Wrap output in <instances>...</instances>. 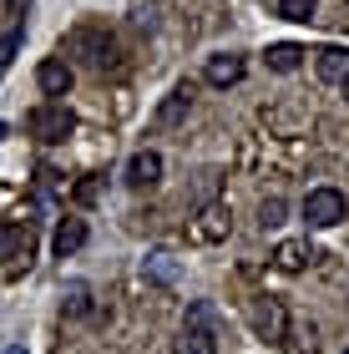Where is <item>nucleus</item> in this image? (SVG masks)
<instances>
[{
    "instance_id": "f257e3e1",
    "label": "nucleus",
    "mask_w": 349,
    "mask_h": 354,
    "mask_svg": "<svg viewBox=\"0 0 349 354\" xmlns=\"http://www.w3.org/2000/svg\"><path fill=\"white\" fill-rule=\"evenodd\" d=\"M172 354H218V334H213V309L208 304H193L187 309L182 334L172 339Z\"/></svg>"
},
{
    "instance_id": "f03ea898",
    "label": "nucleus",
    "mask_w": 349,
    "mask_h": 354,
    "mask_svg": "<svg viewBox=\"0 0 349 354\" xmlns=\"http://www.w3.org/2000/svg\"><path fill=\"white\" fill-rule=\"evenodd\" d=\"M349 218V198L339 187H314L304 198V223L309 228H334V223Z\"/></svg>"
},
{
    "instance_id": "7ed1b4c3",
    "label": "nucleus",
    "mask_w": 349,
    "mask_h": 354,
    "mask_svg": "<svg viewBox=\"0 0 349 354\" xmlns=\"http://www.w3.org/2000/svg\"><path fill=\"white\" fill-rule=\"evenodd\" d=\"M76 132V117L66 106H56V102H46L30 111V137H41V142H66Z\"/></svg>"
},
{
    "instance_id": "20e7f679",
    "label": "nucleus",
    "mask_w": 349,
    "mask_h": 354,
    "mask_svg": "<svg viewBox=\"0 0 349 354\" xmlns=\"http://www.w3.org/2000/svg\"><path fill=\"white\" fill-rule=\"evenodd\" d=\"M248 324H253V334H258V339L279 344L283 329H289V314H283L279 299H253V304H248Z\"/></svg>"
},
{
    "instance_id": "39448f33",
    "label": "nucleus",
    "mask_w": 349,
    "mask_h": 354,
    "mask_svg": "<svg viewBox=\"0 0 349 354\" xmlns=\"http://www.w3.org/2000/svg\"><path fill=\"white\" fill-rule=\"evenodd\" d=\"M228 228H233L228 207L223 203H202V213L187 223V238H193V243H218V238H228Z\"/></svg>"
},
{
    "instance_id": "423d86ee",
    "label": "nucleus",
    "mask_w": 349,
    "mask_h": 354,
    "mask_svg": "<svg viewBox=\"0 0 349 354\" xmlns=\"http://www.w3.org/2000/svg\"><path fill=\"white\" fill-rule=\"evenodd\" d=\"M71 46H82V51H86V61H91L97 71L117 66V41L106 36V30H97V26H82V30L71 36Z\"/></svg>"
},
{
    "instance_id": "0eeeda50",
    "label": "nucleus",
    "mask_w": 349,
    "mask_h": 354,
    "mask_svg": "<svg viewBox=\"0 0 349 354\" xmlns=\"http://www.w3.org/2000/svg\"><path fill=\"white\" fill-rule=\"evenodd\" d=\"M126 183H132V187H157V183H162V152H137L132 157V162H126Z\"/></svg>"
},
{
    "instance_id": "6e6552de",
    "label": "nucleus",
    "mask_w": 349,
    "mask_h": 354,
    "mask_svg": "<svg viewBox=\"0 0 349 354\" xmlns=\"http://www.w3.org/2000/svg\"><path fill=\"white\" fill-rule=\"evenodd\" d=\"M314 259H319V253H314V248L304 243V238H283V243L274 248V263H279L283 273H304Z\"/></svg>"
},
{
    "instance_id": "1a4fd4ad",
    "label": "nucleus",
    "mask_w": 349,
    "mask_h": 354,
    "mask_svg": "<svg viewBox=\"0 0 349 354\" xmlns=\"http://www.w3.org/2000/svg\"><path fill=\"white\" fill-rule=\"evenodd\" d=\"M243 71H248V66H243V56H233V51H228V56H213L202 76H208V86L228 91V86H238V82H243Z\"/></svg>"
},
{
    "instance_id": "9d476101",
    "label": "nucleus",
    "mask_w": 349,
    "mask_h": 354,
    "mask_svg": "<svg viewBox=\"0 0 349 354\" xmlns=\"http://www.w3.org/2000/svg\"><path fill=\"white\" fill-rule=\"evenodd\" d=\"M36 82H41V91H46V96H66V91H71V82H76V71L66 66V61H56V56H51V61H41Z\"/></svg>"
},
{
    "instance_id": "9b49d317",
    "label": "nucleus",
    "mask_w": 349,
    "mask_h": 354,
    "mask_svg": "<svg viewBox=\"0 0 349 354\" xmlns=\"http://www.w3.org/2000/svg\"><path fill=\"white\" fill-rule=\"evenodd\" d=\"M26 253H30V233L21 228V223H0V263L26 259Z\"/></svg>"
},
{
    "instance_id": "f8f14e48",
    "label": "nucleus",
    "mask_w": 349,
    "mask_h": 354,
    "mask_svg": "<svg viewBox=\"0 0 349 354\" xmlns=\"http://www.w3.org/2000/svg\"><path fill=\"white\" fill-rule=\"evenodd\" d=\"M187 106H193V86H172L167 102L157 106V122H162V127H178V122L187 117Z\"/></svg>"
},
{
    "instance_id": "ddd939ff",
    "label": "nucleus",
    "mask_w": 349,
    "mask_h": 354,
    "mask_svg": "<svg viewBox=\"0 0 349 354\" xmlns=\"http://www.w3.org/2000/svg\"><path fill=\"white\" fill-rule=\"evenodd\" d=\"M319 76L324 82H344L349 76V46H324L319 51Z\"/></svg>"
},
{
    "instance_id": "4468645a",
    "label": "nucleus",
    "mask_w": 349,
    "mask_h": 354,
    "mask_svg": "<svg viewBox=\"0 0 349 354\" xmlns=\"http://www.w3.org/2000/svg\"><path fill=\"white\" fill-rule=\"evenodd\" d=\"M268 71H283V76H289V71H299V61H304V46H294V41H279V46H268Z\"/></svg>"
},
{
    "instance_id": "2eb2a0df",
    "label": "nucleus",
    "mask_w": 349,
    "mask_h": 354,
    "mask_svg": "<svg viewBox=\"0 0 349 354\" xmlns=\"http://www.w3.org/2000/svg\"><path fill=\"white\" fill-rule=\"evenodd\" d=\"M283 354H319V339H314V324H294L283 329Z\"/></svg>"
},
{
    "instance_id": "dca6fc26",
    "label": "nucleus",
    "mask_w": 349,
    "mask_h": 354,
    "mask_svg": "<svg viewBox=\"0 0 349 354\" xmlns=\"http://www.w3.org/2000/svg\"><path fill=\"white\" fill-rule=\"evenodd\" d=\"M82 243H86V223H82V218H66V223L56 228V259H66V253H76Z\"/></svg>"
},
{
    "instance_id": "f3484780",
    "label": "nucleus",
    "mask_w": 349,
    "mask_h": 354,
    "mask_svg": "<svg viewBox=\"0 0 349 354\" xmlns=\"http://www.w3.org/2000/svg\"><path fill=\"white\" fill-rule=\"evenodd\" d=\"M86 309H91V288H86V283H71L66 299H61V314H66V319H82Z\"/></svg>"
},
{
    "instance_id": "a211bd4d",
    "label": "nucleus",
    "mask_w": 349,
    "mask_h": 354,
    "mask_svg": "<svg viewBox=\"0 0 349 354\" xmlns=\"http://www.w3.org/2000/svg\"><path fill=\"white\" fill-rule=\"evenodd\" d=\"M279 15L304 26V21H314V0H279Z\"/></svg>"
},
{
    "instance_id": "6ab92c4d",
    "label": "nucleus",
    "mask_w": 349,
    "mask_h": 354,
    "mask_svg": "<svg viewBox=\"0 0 349 354\" xmlns=\"http://www.w3.org/2000/svg\"><path fill=\"white\" fill-rule=\"evenodd\" d=\"M283 213H289V203H283V198H268V203L258 207V223H263V228H279Z\"/></svg>"
},
{
    "instance_id": "aec40b11",
    "label": "nucleus",
    "mask_w": 349,
    "mask_h": 354,
    "mask_svg": "<svg viewBox=\"0 0 349 354\" xmlns=\"http://www.w3.org/2000/svg\"><path fill=\"white\" fill-rule=\"evenodd\" d=\"M15 51H21V30H10V36H0V71L15 61Z\"/></svg>"
},
{
    "instance_id": "412c9836",
    "label": "nucleus",
    "mask_w": 349,
    "mask_h": 354,
    "mask_svg": "<svg viewBox=\"0 0 349 354\" xmlns=\"http://www.w3.org/2000/svg\"><path fill=\"white\" fill-rule=\"evenodd\" d=\"M339 86H344V102H349V76H344V82H339Z\"/></svg>"
},
{
    "instance_id": "4be33fe9",
    "label": "nucleus",
    "mask_w": 349,
    "mask_h": 354,
    "mask_svg": "<svg viewBox=\"0 0 349 354\" xmlns=\"http://www.w3.org/2000/svg\"><path fill=\"white\" fill-rule=\"evenodd\" d=\"M10 354H21V349H10Z\"/></svg>"
},
{
    "instance_id": "5701e85b",
    "label": "nucleus",
    "mask_w": 349,
    "mask_h": 354,
    "mask_svg": "<svg viewBox=\"0 0 349 354\" xmlns=\"http://www.w3.org/2000/svg\"><path fill=\"white\" fill-rule=\"evenodd\" d=\"M344 354H349V349H344Z\"/></svg>"
}]
</instances>
